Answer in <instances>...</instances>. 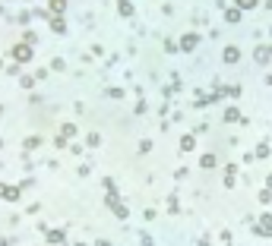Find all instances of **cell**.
<instances>
[{
	"instance_id": "1",
	"label": "cell",
	"mask_w": 272,
	"mask_h": 246,
	"mask_svg": "<svg viewBox=\"0 0 272 246\" xmlns=\"http://www.w3.org/2000/svg\"><path fill=\"white\" fill-rule=\"evenodd\" d=\"M13 57H16V63H26L29 57H32V44H29V41L16 44V48H13Z\"/></svg>"
},
{
	"instance_id": "2",
	"label": "cell",
	"mask_w": 272,
	"mask_h": 246,
	"mask_svg": "<svg viewBox=\"0 0 272 246\" xmlns=\"http://www.w3.org/2000/svg\"><path fill=\"white\" fill-rule=\"evenodd\" d=\"M0 199L16 202V199H19V186H4V183H0Z\"/></svg>"
},
{
	"instance_id": "3",
	"label": "cell",
	"mask_w": 272,
	"mask_h": 246,
	"mask_svg": "<svg viewBox=\"0 0 272 246\" xmlns=\"http://www.w3.org/2000/svg\"><path fill=\"white\" fill-rule=\"evenodd\" d=\"M257 234H263V237H272V218H269V215L263 218V224H257Z\"/></svg>"
},
{
	"instance_id": "4",
	"label": "cell",
	"mask_w": 272,
	"mask_h": 246,
	"mask_svg": "<svg viewBox=\"0 0 272 246\" xmlns=\"http://www.w3.org/2000/svg\"><path fill=\"white\" fill-rule=\"evenodd\" d=\"M196 41H199V38L190 32V35H184V38H180V48H184V51H193V48H196Z\"/></svg>"
},
{
	"instance_id": "5",
	"label": "cell",
	"mask_w": 272,
	"mask_h": 246,
	"mask_svg": "<svg viewBox=\"0 0 272 246\" xmlns=\"http://www.w3.org/2000/svg\"><path fill=\"white\" fill-rule=\"evenodd\" d=\"M234 60H241V51L234 48V44H228L225 48V63H234Z\"/></svg>"
},
{
	"instance_id": "6",
	"label": "cell",
	"mask_w": 272,
	"mask_h": 246,
	"mask_svg": "<svg viewBox=\"0 0 272 246\" xmlns=\"http://www.w3.org/2000/svg\"><path fill=\"white\" fill-rule=\"evenodd\" d=\"M225 19H228V23H241V7H231V10H225Z\"/></svg>"
},
{
	"instance_id": "7",
	"label": "cell",
	"mask_w": 272,
	"mask_h": 246,
	"mask_svg": "<svg viewBox=\"0 0 272 246\" xmlns=\"http://www.w3.org/2000/svg\"><path fill=\"white\" fill-rule=\"evenodd\" d=\"M117 10L123 13V16H133L136 10H133V4H130V0H117Z\"/></svg>"
},
{
	"instance_id": "8",
	"label": "cell",
	"mask_w": 272,
	"mask_h": 246,
	"mask_svg": "<svg viewBox=\"0 0 272 246\" xmlns=\"http://www.w3.org/2000/svg\"><path fill=\"white\" fill-rule=\"evenodd\" d=\"M225 120H228V123H238V120H241V114L234 110V107H228V110H225Z\"/></svg>"
},
{
	"instance_id": "9",
	"label": "cell",
	"mask_w": 272,
	"mask_h": 246,
	"mask_svg": "<svg viewBox=\"0 0 272 246\" xmlns=\"http://www.w3.org/2000/svg\"><path fill=\"white\" fill-rule=\"evenodd\" d=\"M51 29H54V32H67V23L57 16V19H51Z\"/></svg>"
},
{
	"instance_id": "10",
	"label": "cell",
	"mask_w": 272,
	"mask_h": 246,
	"mask_svg": "<svg viewBox=\"0 0 272 246\" xmlns=\"http://www.w3.org/2000/svg\"><path fill=\"white\" fill-rule=\"evenodd\" d=\"M51 10L54 13H64L67 10V0H51Z\"/></svg>"
},
{
	"instance_id": "11",
	"label": "cell",
	"mask_w": 272,
	"mask_h": 246,
	"mask_svg": "<svg viewBox=\"0 0 272 246\" xmlns=\"http://www.w3.org/2000/svg\"><path fill=\"white\" fill-rule=\"evenodd\" d=\"M193 145H196V139H193V136H184V139H180V148H184V151H190Z\"/></svg>"
},
{
	"instance_id": "12",
	"label": "cell",
	"mask_w": 272,
	"mask_h": 246,
	"mask_svg": "<svg viewBox=\"0 0 272 246\" xmlns=\"http://www.w3.org/2000/svg\"><path fill=\"white\" fill-rule=\"evenodd\" d=\"M48 240H51V243H60V246H64V234H60V231H51V234H48Z\"/></svg>"
},
{
	"instance_id": "13",
	"label": "cell",
	"mask_w": 272,
	"mask_h": 246,
	"mask_svg": "<svg viewBox=\"0 0 272 246\" xmlns=\"http://www.w3.org/2000/svg\"><path fill=\"white\" fill-rule=\"evenodd\" d=\"M199 164H203V167H215V155H203V158H199Z\"/></svg>"
},
{
	"instance_id": "14",
	"label": "cell",
	"mask_w": 272,
	"mask_h": 246,
	"mask_svg": "<svg viewBox=\"0 0 272 246\" xmlns=\"http://www.w3.org/2000/svg\"><path fill=\"white\" fill-rule=\"evenodd\" d=\"M257 4H260V0H238L241 10H250V7H257Z\"/></svg>"
}]
</instances>
